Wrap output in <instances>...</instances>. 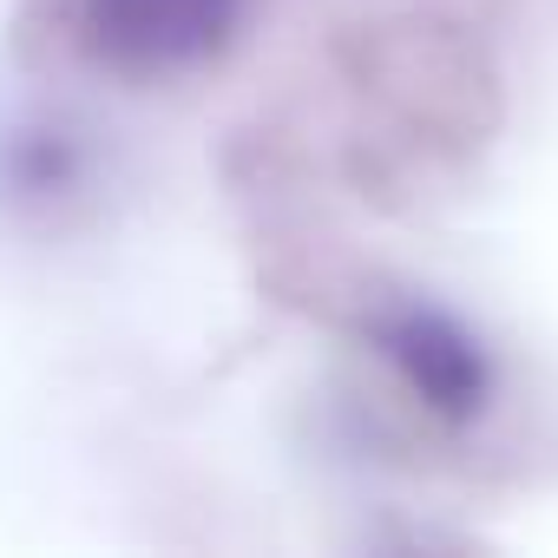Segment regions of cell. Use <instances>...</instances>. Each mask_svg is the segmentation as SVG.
Instances as JSON below:
<instances>
[{"mask_svg": "<svg viewBox=\"0 0 558 558\" xmlns=\"http://www.w3.org/2000/svg\"><path fill=\"white\" fill-rule=\"evenodd\" d=\"M243 0H80L86 47L119 73H178L210 60Z\"/></svg>", "mask_w": 558, "mask_h": 558, "instance_id": "cell-1", "label": "cell"}, {"mask_svg": "<svg viewBox=\"0 0 558 558\" xmlns=\"http://www.w3.org/2000/svg\"><path fill=\"white\" fill-rule=\"evenodd\" d=\"M375 349L395 362V375L440 414V421H473L493 395V368H486V349L447 316V310H427V303H408V310H388L375 323Z\"/></svg>", "mask_w": 558, "mask_h": 558, "instance_id": "cell-2", "label": "cell"}]
</instances>
